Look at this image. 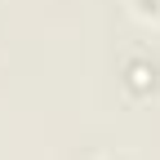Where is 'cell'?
<instances>
[{
  "instance_id": "cell-1",
  "label": "cell",
  "mask_w": 160,
  "mask_h": 160,
  "mask_svg": "<svg viewBox=\"0 0 160 160\" xmlns=\"http://www.w3.org/2000/svg\"><path fill=\"white\" fill-rule=\"evenodd\" d=\"M133 13L142 18V22L160 27V0H133Z\"/></svg>"
}]
</instances>
